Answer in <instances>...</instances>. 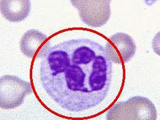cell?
I'll list each match as a JSON object with an SVG mask.
<instances>
[{"label":"cell","instance_id":"5","mask_svg":"<svg viewBox=\"0 0 160 120\" xmlns=\"http://www.w3.org/2000/svg\"><path fill=\"white\" fill-rule=\"evenodd\" d=\"M109 59L115 64H126L133 58L137 46L129 35L119 32L108 39L105 47Z\"/></svg>","mask_w":160,"mask_h":120},{"label":"cell","instance_id":"1","mask_svg":"<svg viewBox=\"0 0 160 120\" xmlns=\"http://www.w3.org/2000/svg\"><path fill=\"white\" fill-rule=\"evenodd\" d=\"M39 79L43 89L61 109L70 113L92 109L110 89L112 62L105 47L87 38L72 39L40 48Z\"/></svg>","mask_w":160,"mask_h":120},{"label":"cell","instance_id":"7","mask_svg":"<svg viewBox=\"0 0 160 120\" xmlns=\"http://www.w3.org/2000/svg\"><path fill=\"white\" fill-rule=\"evenodd\" d=\"M47 37L46 35L37 29H29L20 40V50L26 57L32 58Z\"/></svg>","mask_w":160,"mask_h":120},{"label":"cell","instance_id":"3","mask_svg":"<svg viewBox=\"0 0 160 120\" xmlns=\"http://www.w3.org/2000/svg\"><path fill=\"white\" fill-rule=\"evenodd\" d=\"M31 83L12 75L0 78V107L3 109H14L22 105L26 96L31 94Z\"/></svg>","mask_w":160,"mask_h":120},{"label":"cell","instance_id":"6","mask_svg":"<svg viewBox=\"0 0 160 120\" xmlns=\"http://www.w3.org/2000/svg\"><path fill=\"white\" fill-rule=\"evenodd\" d=\"M31 4L29 0H1L0 10L4 17L13 23L22 22L29 16Z\"/></svg>","mask_w":160,"mask_h":120},{"label":"cell","instance_id":"2","mask_svg":"<svg viewBox=\"0 0 160 120\" xmlns=\"http://www.w3.org/2000/svg\"><path fill=\"white\" fill-rule=\"evenodd\" d=\"M157 117L154 104L148 98L141 96L115 103L106 114L109 120H156Z\"/></svg>","mask_w":160,"mask_h":120},{"label":"cell","instance_id":"4","mask_svg":"<svg viewBox=\"0 0 160 120\" xmlns=\"http://www.w3.org/2000/svg\"><path fill=\"white\" fill-rule=\"evenodd\" d=\"M77 9L81 20L87 26L99 28L104 26L111 17V1H71Z\"/></svg>","mask_w":160,"mask_h":120}]
</instances>
